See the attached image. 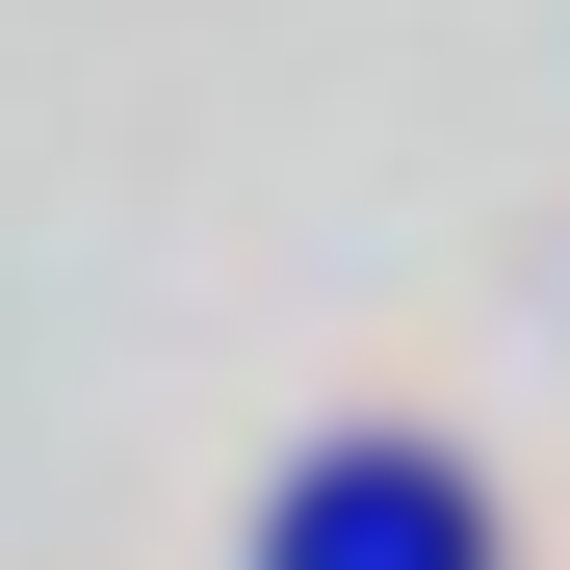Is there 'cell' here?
<instances>
[{
	"label": "cell",
	"instance_id": "cell-1",
	"mask_svg": "<svg viewBox=\"0 0 570 570\" xmlns=\"http://www.w3.org/2000/svg\"><path fill=\"white\" fill-rule=\"evenodd\" d=\"M285 570H466V493H441V466H337Z\"/></svg>",
	"mask_w": 570,
	"mask_h": 570
}]
</instances>
